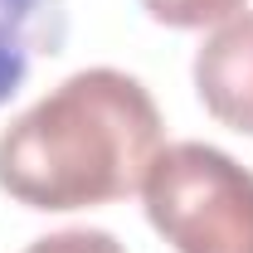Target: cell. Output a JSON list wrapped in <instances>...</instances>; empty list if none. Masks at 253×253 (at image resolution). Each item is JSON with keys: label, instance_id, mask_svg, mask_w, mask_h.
<instances>
[{"label": "cell", "instance_id": "cell-1", "mask_svg": "<svg viewBox=\"0 0 253 253\" xmlns=\"http://www.w3.org/2000/svg\"><path fill=\"white\" fill-rule=\"evenodd\" d=\"M166 146L156 97L122 68H78L0 131V190L44 214L136 195Z\"/></svg>", "mask_w": 253, "mask_h": 253}, {"label": "cell", "instance_id": "cell-2", "mask_svg": "<svg viewBox=\"0 0 253 253\" xmlns=\"http://www.w3.org/2000/svg\"><path fill=\"white\" fill-rule=\"evenodd\" d=\"M141 205L175 253H253V170L219 146H161Z\"/></svg>", "mask_w": 253, "mask_h": 253}, {"label": "cell", "instance_id": "cell-3", "mask_svg": "<svg viewBox=\"0 0 253 253\" xmlns=\"http://www.w3.org/2000/svg\"><path fill=\"white\" fill-rule=\"evenodd\" d=\"M195 93L219 126L253 136V10L224 20L195 49Z\"/></svg>", "mask_w": 253, "mask_h": 253}, {"label": "cell", "instance_id": "cell-4", "mask_svg": "<svg viewBox=\"0 0 253 253\" xmlns=\"http://www.w3.org/2000/svg\"><path fill=\"white\" fill-rule=\"evenodd\" d=\"M68 0H0V107L30 83L34 63L63 54Z\"/></svg>", "mask_w": 253, "mask_h": 253}, {"label": "cell", "instance_id": "cell-5", "mask_svg": "<svg viewBox=\"0 0 253 253\" xmlns=\"http://www.w3.org/2000/svg\"><path fill=\"white\" fill-rule=\"evenodd\" d=\"M136 5L146 10V20L166 30H219L224 20L249 10V0H136Z\"/></svg>", "mask_w": 253, "mask_h": 253}, {"label": "cell", "instance_id": "cell-6", "mask_svg": "<svg viewBox=\"0 0 253 253\" xmlns=\"http://www.w3.org/2000/svg\"><path fill=\"white\" fill-rule=\"evenodd\" d=\"M25 253H126V249L107 229H59V234L34 239Z\"/></svg>", "mask_w": 253, "mask_h": 253}]
</instances>
